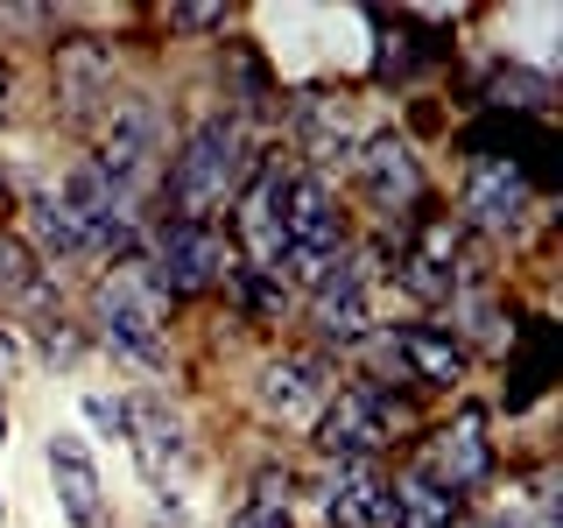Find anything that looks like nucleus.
Returning a JSON list of instances; mask_svg holds the SVG:
<instances>
[{"label":"nucleus","mask_w":563,"mask_h":528,"mask_svg":"<svg viewBox=\"0 0 563 528\" xmlns=\"http://www.w3.org/2000/svg\"><path fill=\"white\" fill-rule=\"evenodd\" d=\"M374 352H380L387 374H401L409 387H437V395H444V387L465 381V345L437 324H401V331H387Z\"/></svg>","instance_id":"obj_13"},{"label":"nucleus","mask_w":563,"mask_h":528,"mask_svg":"<svg viewBox=\"0 0 563 528\" xmlns=\"http://www.w3.org/2000/svg\"><path fill=\"white\" fill-rule=\"evenodd\" d=\"M148 275L163 282V296H205L211 282L233 275V240L219 233V226H163V240H155V261Z\"/></svg>","instance_id":"obj_10"},{"label":"nucleus","mask_w":563,"mask_h":528,"mask_svg":"<svg viewBox=\"0 0 563 528\" xmlns=\"http://www.w3.org/2000/svg\"><path fill=\"white\" fill-rule=\"evenodd\" d=\"M92 128H99L92 169L106 176V184L141 190L155 169H163V155H169V120H163V106H155V99H113V106L92 120Z\"/></svg>","instance_id":"obj_5"},{"label":"nucleus","mask_w":563,"mask_h":528,"mask_svg":"<svg viewBox=\"0 0 563 528\" xmlns=\"http://www.w3.org/2000/svg\"><path fill=\"white\" fill-rule=\"evenodd\" d=\"M374 275H380V254L360 246V254H339L310 282V331L324 345H360L374 331Z\"/></svg>","instance_id":"obj_7"},{"label":"nucleus","mask_w":563,"mask_h":528,"mask_svg":"<svg viewBox=\"0 0 563 528\" xmlns=\"http://www.w3.org/2000/svg\"><path fill=\"white\" fill-rule=\"evenodd\" d=\"M465 155L472 163H515V169H528V155H556V141H550V128L542 120H521V113H479L465 128ZM536 184V176H528Z\"/></svg>","instance_id":"obj_19"},{"label":"nucleus","mask_w":563,"mask_h":528,"mask_svg":"<svg viewBox=\"0 0 563 528\" xmlns=\"http://www.w3.org/2000/svg\"><path fill=\"white\" fill-rule=\"evenodd\" d=\"M29 226H35V240H43L49 261H92V240H85V226L70 219L57 198H35V205H29Z\"/></svg>","instance_id":"obj_26"},{"label":"nucleus","mask_w":563,"mask_h":528,"mask_svg":"<svg viewBox=\"0 0 563 528\" xmlns=\"http://www.w3.org/2000/svg\"><path fill=\"white\" fill-rule=\"evenodd\" d=\"M254 402L268 422H317V409L331 402V366L317 352H282V360L261 366Z\"/></svg>","instance_id":"obj_14"},{"label":"nucleus","mask_w":563,"mask_h":528,"mask_svg":"<svg viewBox=\"0 0 563 528\" xmlns=\"http://www.w3.org/2000/svg\"><path fill=\"white\" fill-rule=\"evenodd\" d=\"M128 444L141 458V480L169 501V493L184 486V472H190V437H184V422L169 416L163 395H134L128 402Z\"/></svg>","instance_id":"obj_12"},{"label":"nucleus","mask_w":563,"mask_h":528,"mask_svg":"<svg viewBox=\"0 0 563 528\" xmlns=\"http://www.w3.org/2000/svg\"><path fill=\"white\" fill-rule=\"evenodd\" d=\"M246 169H254V148H246L240 120L233 113L198 120L163 169V205L176 211V226H219V211H233L240 198Z\"/></svg>","instance_id":"obj_1"},{"label":"nucleus","mask_w":563,"mask_h":528,"mask_svg":"<svg viewBox=\"0 0 563 528\" xmlns=\"http://www.w3.org/2000/svg\"><path fill=\"white\" fill-rule=\"evenodd\" d=\"M233 289L254 317H282V275H254V268H233Z\"/></svg>","instance_id":"obj_28"},{"label":"nucleus","mask_w":563,"mask_h":528,"mask_svg":"<svg viewBox=\"0 0 563 528\" xmlns=\"http://www.w3.org/2000/svg\"><path fill=\"white\" fill-rule=\"evenodd\" d=\"M493 528H556V493H550V472L536 480H515L493 501Z\"/></svg>","instance_id":"obj_25"},{"label":"nucleus","mask_w":563,"mask_h":528,"mask_svg":"<svg viewBox=\"0 0 563 528\" xmlns=\"http://www.w3.org/2000/svg\"><path fill=\"white\" fill-rule=\"evenodd\" d=\"M451 317H457V331H451V339L457 345H486V352H507V345H515V324H500V304H493V296L486 289H457L451 296Z\"/></svg>","instance_id":"obj_24"},{"label":"nucleus","mask_w":563,"mask_h":528,"mask_svg":"<svg viewBox=\"0 0 563 528\" xmlns=\"http://www.w3.org/2000/svg\"><path fill=\"white\" fill-rule=\"evenodd\" d=\"M169 29H184V35H211V29H225V8H169Z\"/></svg>","instance_id":"obj_30"},{"label":"nucleus","mask_w":563,"mask_h":528,"mask_svg":"<svg viewBox=\"0 0 563 528\" xmlns=\"http://www.w3.org/2000/svg\"><path fill=\"white\" fill-rule=\"evenodd\" d=\"M0 205H8V190H0Z\"/></svg>","instance_id":"obj_34"},{"label":"nucleus","mask_w":563,"mask_h":528,"mask_svg":"<svg viewBox=\"0 0 563 528\" xmlns=\"http://www.w3.org/2000/svg\"><path fill=\"white\" fill-rule=\"evenodd\" d=\"M49 480H57V501L70 528H99L106 521V486H99V465L78 437H49Z\"/></svg>","instance_id":"obj_20"},{"label":"nucleus","mask_w":563,"mask_h":528,"mask_svg":"<svg viewBox=\"0 0 563 528\" xmlns=\"http://www.w3.org/2000/svg\"><path fill=\"white\" fill-rule=\"evenodd\" d=\"M233 528H296V521H289V507H275V501H240Z\"/></svg>","instance_id":"obj_29"},{"label":"nucleus","mask_w":563,"mask_h":528,"mask_svg":"<svg viewBox=\"0 0 563 528\" xmlns=\"http://www.w3.org/2000/svg\"><path fill=\"white\" fill-rule=\"evenodd\" d=\"M395 422H401V402H387V387H339V395L317 409V444L324 458H380L395 444Z\"/></svg>","instance_id":"obj_8"},{"label":"nucleus","mask_w":563,"mask_h":528,"mask_svg":"<svg viewBox=\"0 0 563 528\" xmlns=\"http://www.w3.org/2000/svg\"><path fill=\"white\" fill-rule=\"evenodd\" d=\"M282 205H289V169L275 155H254L240 198H233V268H254V275H275L282 268Z\"/></svg>","instance_id":"obj_6"},{"label":"nucleus","mask_w":563,"mask_h":528,"mask_svg":"<svg viewBox=\"0 0 563 528\" xmlns=\"http://www.w3.org/2000/svg\"><path fill=\"white\" fill-rule=\"evenodd\" d=\"M29 289H35V254L14 233H0V304H14Z\"/></svg>","instance_id":"obj_27"},{"label":"nucleus","mask_w":563,"mask_h":528,"mask_svg":"<svg viewBox=\"0 0 563 528\" xmlns=\"http://www.w3.org/2000/svg\"><path fill=\"white\" fill-rule=\"evenodd\" d=\"M556 99V85L542 70H521V64H493L486 85H479V106L486 113H521V120H542V106Z\"/></svg>","instance_id":"obj_22"},{"label":"nucleus","mask_w":563,"mask_h":528,"mask_svg":"<svg viewBox=\"0 0 563 528\" xmlns=\"http://www.w3.org/2000/svg\"><path fill=\"white\" fill-rule=\"evenodd\" d=\"M387 493H395V528H465V501L416 480V472H401Z\"/></svg>","instance_id":"obj_23"},{"label":"nucleus","mask_w":563,"mask_h":528,"mask_svg":"<svg viewBox=\"0 0 563 528\" xmlns=\"http://www.w3.org/2000/svg\"><path fill=\"white\" fill-rule=\"evenodd\" d=\"M289 128H296V148L310 155V176L324 169H352L360 155V128H352V106L331 99V92H303L289 106Z\"/></svg>","instance_id":"obj_16"},{"label":"nucleus","mask_w":563,"mask_h":528,"mask_svg":"<svg viewBox=\"0 0 563 528\" xmlns=\"http://www.w3.org/2000/svg\"><path fill=\"white\" fill-rule=\"evenodd\" d=\"M345 254V211L331 198L324 176H289V205H282V282H317Z\"/></svg>","instance_id":"obj_3"},{"label":"nucleus","mask_w":563,"mask_h":528,"mask_svg":"<svg viewBox=\"0 0 563 528\" xmlns=\"http://www.w3.org/2000/svg\"><path fill=\"white\" fill-rule=\"evenodd\" d=\"M14 366H22V345H14L8 331H0V381H14Z\"/></svg>","instance_id":"obj_32"},{"label":"nucleus","mask_w":563,"mask_h":528,"mask_svg":"<svg viewBox=\"0 0 563 528\" xmlns=\"http://www.w3.org/2000/svg\"><path fill=\"white\" fill-rule=\"evenodd\" d=\"M528 205H536L528 169H515V163H472V176H465V219L479 226V233H515V226L528 219Z\"/></svg>","instance_id":"obj_18"},{"label":"nucleus","mask_w":563,"mask_h":528,"mask_svg":"<svg viewBox=\"0 0 563 528\" xmlns=\"http://www.w3.org/2000/svg\"><path fill=\"white\" fill-rule=\"evenodd\" d=\"M352 176H360L366 205H374L380 219H416V205H422V163H416V148H409L401 134L360 141V155H352Z\"/></svg>","instance_id":"obj_11"},{"label":"nucleus","mask_w":563,"mask_h":528,"mask_svg":"<svg viewBox=\"0 0 563 528\" xmlns=\"http://www.w3.org/2000/svg\"><path fill=\"white\" fill-rule=\"evenodd\" d=\"M550 366H556V324H550V317H528V339L507 345V374H515L507 409H528V402L550 387Z\"/></svg>","instance_id":"obj_21"},{"label":"nucleus","mask_w":563,"mask_h":528,"mask_svg":"<svg viewBox=\"0 0 563 528\" xmlns=\"http://www.w3.org/2000/svg\"><path fill=\"white\" fill-rule=\"evenodd\" d=\"M395 282L416 296V304H451L457 289H472V275H465V226H457L451 211H437L430 198L416 205L409 233H401Z\"/></svg>","instance_id":"obj_4"},{"label":"nucleus","mask_w":563,"mask_h":528,"mask_svg":"<svg viewBox=\"0 0 563 528\" xmlns=\"http://www.w3.org/2000/svg\"><path fill=\"white\" fill-rule=\"evenodd\" d=\"M85 416L99 422V430H113V437H128V402H106V395H92L85 402Z\"/></svg>","instance_id":"obj_31"},{"label":"nucleus","mask_w":563,"mask_h":528,"mask_svg":"<svg viewBox=\"0 0 563 528\" xmlns=\"http://www.w3.org/2000/svg\"><path fill=\"white\" fill-rule=\"evenodd\" d=\"M57 106H64L70 128H92L106 106H113V50L92 43V35L57 43Z\"/></svg>","instance_id":"obj_15"},{"label":"nucleus","mask_w":563,"mask_h":528,"mask_svg":"<svg viewBox=\"0 0 563 528\" xmlns=\"http://www.w3.org/2000/svg\"><path fill=\"white\" fill-rule=\"evenodd\" d=\"M416 480H430V486H444V493H479L493 480V437H486V409H457L444 430H430L422 437V451H416Z\"/></svg>","instance_id":"obj_9"},{"label":"nucleus","mask_w":563,"mask_h":528,"mask_svg":"<svg viewBox=\"0 0 563 528\" xmlns=\"http://www.w3.org/2000/svg\"><path fill=\"white\" fill-rule=\"evenodd\" d=\"M92 317H99V339L113 352H128L134 366L155 374L169 360V296L148 275V261H113L92 289Z\"/></svg>","instance_id":"obj_2"},{"label":"nucleus","mask_w":563,"mask_h":528,"mask_svg":"<svg viewBox=\"0 0 563 528\" xmlns=\"http://www.w3.org/2000/svg\"><path fill=\"white\" fill-rule=\"evenodd\" d=\"M324 515L331 528H395V493L374 458H345L324 480Z\"/></svg>","instance_id":"obj_17"},{"label":"nucleus","mask_w":563,"mask_h":528,"mask_svg":"<svg viewBox=\"0 0 563 528\" xmlns=\"http://www.w3.org/2000/svg\"><path fill=\"white\" fill-rule=\"evenodd\" d=\"M0 113H8V64H0Z\"/></svg>","instance_id":"obj_33"}]
</instances>
